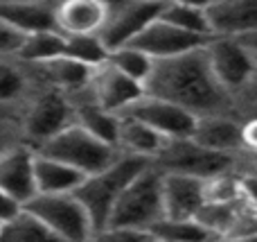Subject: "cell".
<instances>
[{
  "instance_id": "cell-1",
  "label": "cell",
  "mask_w": 257,
  "mask_h": 242,
  "mask_svg": "<svg viewBox=\"0 0 257 242\" xmlns=\"http://www.w3.org/2000/svg\"><path fill=\"white\" fill-rule=\"evenodd\" d=\"M203 48L172 59H163V61H154L145 82V95L165 100L194 118H239L235 98L214 79Z\"/></svg>"
},
{
  "instance_id": "cell-2",
  "label": "cell",
  "mask_w": 257,
  "mask_h": 242,
  "mask_svg": "<svg viewBox=\"0 0 257 242\" xmlns=\"http://www.w3.org/2000/svg\"><path fill=\"white\" fill-rule=\"evenodd\" d=\"M147 166H149V161L120 154L108 168H104V170L95 172L90 177H84V181L72 195L84 206L86 215L90 220V226H93V233L106 229L117 197L133 181V177L140 175Z\"/></svg>"
},
{
  "instance_id": "cell-3",
  "label": "cell",
  "mask_w": 257,
  "mask_h": 242,
  "mask_svg": "<svg viewBox=\"0 0 257 242\" xmlns=\"http://www.w3.org/2000/svg\"><path fill=\"white\" fill-rule=\"evenodd\" d=\"M34 152L41 156L54 158L59 163H66L84 177L104 170L120 156V152L113 145L99 140L97 136H93L75 122L61 129L50 140H45L43 145H39Z\"/></svg>"
},
{
  "instance_id": "cell-4",
  "label": "cell",
  "mask_w": 257,
  "mask_h": 242,
  "mask_svg": "<svg viewBox=\"0 0 257 242\" xmlns=\"http://www.w3.org/2000/svg\"><path fill=\"white\" fill-rule=\"evenodd\" d=\"M160 179V170H156L151 163L138 177H133V181L117 197L106 226L149 231L156 222L163 220Z\"/></svg>"
},
{
  "instance_id": "cell-5",
  "label": "cell",
  "mask_w": 257,
  "mask_h": 242,
  "mask_svg": "<svg viewBox=\"0 0 257 242\" xmlns=\"http://www.w3.org/2000/svg\"><path fill=\"white\" fill-rule=\"evenodd\" d=\"M239 158L241 156L210 152V149L196 145L192 138H174L165 143V147L151 161V166L163 175H185L208 181L212 177L237 172Z\"/></svg>"
},
{
  "instance_id": "cell-6",
  "label": "cell",
  "mask_w": 257,
  "mask_h": 242,
  "mask_svg": "<svg viewBox=\"0 0 257 242\" xmlns=\"http://www.w3.org/2000/svg\"><path fill=\"white\" fill-rule=\"evenodd\" d=\"M21 122H23L25 145L36 149L45 140L57 136L61 129H66L68 125H72L70 100L61 91H54L39 84V89L23 104Z\"/></svg>"
},
{
  "instance_id": "cell-7",
  "label": "cell",
  "mask_w": 257,
  "mask_h": 242,
  "mask_svg": "<svg viewBox=\"0 0 257 242\" xmlns=\"http://www.w3.org/2000/svg\"><path fill=\"white\" fill-rule=\"evenodd\" d=\"M23 208L63 242H90L93 238L90 220L75 195H34Z\"/></svg>"
},
{
  "instance_id": "cell-8",
  "label": "cell",
  "mask_w": 257,
  "mask_h": 242,
  "mask_svg": "<svg viewBox=\"0 0 257 242\" xmlns=\"http://www.w3.org/2000/svg\"><path fill=\"white\" fill-rule=\"evenodd\" d=\"M163 3L149 0H117L106 3V18L99 30V41L108 52L128 45L149 23L160 16Z\"/></svg>"
},
{
  "instance_id": "cell-9",
  "label": "cell",
  "mask_w": 257,
  "mask_h": 242,
  "mask_svg": "<svg viewBox=\"0 0 257 242\" xmlns=\"http://www.w3.org/2000/svg\"><path fill=\"white\" fill-rule=\"evenodd\" d=\"M203 50L214 79L237 102V95L241 93L257 66L255 57L244 48L239 39H226V36H210Z\"/></svg>"
},
{
  "instance_id": "cell-10",
  "label": "cell",
  "mask_w": 257,
  "mask_h": 242,
  "mask_svg": "<svg viewBox=\"0 0 257 242\" xmlns=\"http://www.w3.org/2000/svg\"><path fill=\"white\" fill-rule=\"evenodd\" d=\"M84 93L99 109L113 113V116H120L136 100H140L145 95V89L140 84H136L133 79H128L126 75H122L106 59L104 63H99V66H95L90 70V77L84 86Z\"/></svg>"
},
{
  "instance_id": "cell-11",
  "label": "cell",
  "mask_w": 257,
  "mask_h": 242,
  "mask_svg": "<svg viewBox=\"0 0 257 242\" xmlns=\"http://www.w3.org/2000/svg\"><path fill=\"white\" fill-rule=\"evenodd\" d=\"M120 116H128L133 120L142 122V125H147L149 129H154L156 134H160L167 140L190 138L196 122V118L185 113L183 109L174 107V104L165 102V100L151 98V95H142Z\"/></svg>"
},
{
  "instance_id": "cell-12",
  "label": "cell",
  "mask_w": 257,
  "mask_h": 242,
  "mask_svg": "<svg viewBox=\"0 0 257 242\" xmlns=\"http://www.w3.org/2000/svg\"><path fill=\"white\" fill-rule=\"evenodd\" d=\"M205 43H208V39H203V36L187 34V32H183V30H178V27L156 18V21L149 23L128 45L140 50V52H145L147 57H151L154 61H163V59H172V57H178V54L199 50V48H203Z\"/></svg>"
},
{
  "instance_id": "cell-13",
  "label": "cell",
  "mask_w": 257,
  "mask_h": 242,
  "mask_svg": "<svg viewBox=\"0 0 257 242\" xmlns=\"http://www.w3.org/2000/svg\"><path fill=\"white\" fill-rule=\"evenodd\" d=\"M203 7L210 36L244 39L257 32V0H217Z\"/></svg>"
},
{
  "instance_id": "cell-14",
  "label": "cell",
  "mask_w": 257,
  "mask_h": 242,
  "mask_svg": "<svg viewBox=\"0 0 257 242\" xmlns=\"http://www.w3.org/2000/svg\"><path fill=\"white\" fill-rule=\"evenodd\" d=\"M0 190L25 206L36 195L34 188V149L21 143L0 154Z\"/></svg>"
},
{
  "instance_id": "cell-15",
  "label": "cell",
  "mask_w": 257,
  "mask_h": 242,
  "mask_svg": "<svg viewBox=\"0 0 257 242\" xmlns=\"http://www.w3.org/2000/svg\"><path fill=\"white\" fill-rule=\"evenodd\" d=\"M106 18L104 0H66L54 5V30L63 39L97 36Z\"/></svg>"
},
{
  "instance_id": "cell-16",
  "label": "cell",
  "mask_w": 257,
  "mask_h": 242,
  "mask_svg": "<svg viewBox=\"0 0 257 242\" xmlns=\"http://www.w3.org/2000/svg\"><path fill=\"white\" fill-rule=\"evenodd\" d=\"M160 197H163V217L194 220L203 206V181L185 175H163Z\"/></svg>"
},
{
  "instance_id": "cell-17",
  "label": "cell",
  "mask_w": 257,
  "mask_h": 242,
  "mask_svg": "<svg viewBox=\"0 0 257 242\" xmlns=\"http://www.w3.org/2000/svg\"><path fill=\"white\" fill-rule=\"evenodd\" d=\"M239 131L241 120L235 116H205L196 118L194 129H192L190 138L196 145L210 149L217 154H230V156H239Z\"/></svg>"
},
{
  "instance_id": "cell-18",
  "label": "cell",
  "mask_w": 257,
  "mask_h": 242,
  "mask_svg": "<svg viewBox=\"0 0 257 242\" xmlns=\"http://www.w3.org/2000/svg\"><path fill=\"white\" fill-rule=\"evenodd\" d=\"M167 138L156 134L147 125L133 120L128 116H117V129H115V149L126 156H136L142 161H154L165 147Z\"/></svg>"
},
{
  "instance_id": "cell-19",
  "label": "cell",
  "mask_w": 257,
  "mask_h": 242,
  "mask_svg": "<svg viewBox=\"0 0 257 242\" xmlns=\"http://www.w3.org/2000/svg\"><path fill=\"white\" fill-rule=\"evenodd\" d=\"M30 68L39 84L48 86V89H54V91H61V93H66V95L84 89L90 77V70H93V68L84 66V63L66 57V54L54 57L43 63H36V66H30Z\"/></svg>"
},
{
  "instance_id": "cell-20",
  "label": "cell",
  "mask_w": 257,
  "mask_h": 242,
  "mask_svg": "<svg viewBox=\"0 0 257 242\" xmlns=\"http://www.w3.org/2000/svg\"><path fill=\"white\" fill-rule=\"evenodd\" d=\"M54 5L57 3H0V23L23 36L54 30Z\"/></svg>"
},
{
  "instance_id": "cell-21",
  "label": "cell",
  "mask_w": 257,
  "mask_h": 242,
  "mask_svg": "<svg viewBox=\"0 0 257 242\" xmlns=\"http://www.w3.org/2000/svg\"><path fill=\"white\" fill-rule=\"evenodd\" d=\"M39 89L34 72L16 57H0V104L23 107L30 95Z\"/></svg>"
},
{
  "instance_id": "cell-22",
  "label": "cell",
  "mask_w": 257,
  "mask_h": 242,
  "mask_svg": "<svg viewBox=\"0 0 257 242\" xmlns=\"http://www.w3.org/2000/svg\"><path fill=\"white\" fill-rule=\"evenodd\" d=\"M72 109V122L79 127H84L86 131H90L93 136H97L99 140L113 145L115 147V129H117V116L99 109L88 95L81 91L68 95Z\"/></svg>"
},
{
  "instance_id": "cell-23",
  "label": "cell",
  "mask_w": 257,
  "mask_h": 242,
  "mask_svg": "<svg viewBox=\"0 0 257 242\" xmlns=\"http://www.w3.org/2000/svg\"><path fill=\"white\" fill-rule=\"evenodd\" d=\"M84 175L72 170L66 163H59L54 158L41 156L34 152V188L36 195H72Z\"/></svg>"
},
{
  "instance_id": "cell-24",
  "label": "cell",
  "mask_w": 257,
  "mask_h": 242,
  "mask_svg": "<svg viewBox=\"0 0 257 242\" xmlns=\"http://www.w3.org/2000/svg\"><path fill=\"white\" fill-rule=\"evenodd\" d=\"M63 50H66V39L57 30H43L23 36L14 57L27 66H36V63L50 61L54 57H61Z\"/></svg>"
},
{
  "instance_id": "cell-25",
  "label": "cell",
  "mask_w": 257,
  "mask_h": 242,
  "mask_svg": "<svg viewBox=\"0 0 257 242\" xmlns=\"http://www.w3.org/2000/svg\"><path fill=\"white\" fill-rule=\"evenodd\" d=\"M160 21L169 23V25L178 27V30L187 32L194 36H203L210 39V27L208 18H205V7L203 3H163L160 9Z\"/></svg>"
},
{
  "instance_id": "cell-26",
  "label": "cell",
  "mask_w": 257,
  "mask_h": 242,
  "mask_svg": "<svg viewBox=\"0 0 257 242\" xmlns=\"http://www.w3.org/2000/svg\"><path fill=\"white\" fill-rule=\"evenodd\" d=\"M0 242H63L25 208L0 224Z\"/></svg>"
},
{
  "instance_id": "cell-27",
  "label": "cell",
  "mask_w": 257,
  "mask_h": 242,
  "mask_svg": "<svg viewBox=\"0 0 257 242\" xmlns=\"http://www.w3.org/2000/svg\"><path fill=\"white\" fill-rule=\"evenodd\" d=\"M154 240L158 242H208L217 240L203 229L196 220H167L163 217L149 229Z\"/></svg>"
},
{
  "instance_id": "cell-28",
  "label": "cell",
  "mask_w": 257,
  "mask_h": 242,
  "mask_svg": "<svg viewBox=\"0 0 257 242\" xmlns=\"http://www.w3.org/2000/svg\"><path fill=\"white\" fill-rule=\"evenodd\" d=\"M108 61L122 72L128 79H133L136 84H140L145 89V82L151 72V66H154V59L147 57L145 52L131 48V45H124V48H117L113 52H108Z\"/></svg>"
},
{
  "instance_id": "cell-29",
  "label": "cell",
  "mask_w": 257,
  "mask_h": 242,
  "mask_svg": "<svg viewBox=\"0 0 257 242\" xmlns=\"http://www.w3.org/2000/svg\"><path fill=\"white\" fill-rule=\"evenodd\" d=\"M63 54L75 61L84 63L88 68H95L108 59V50L99 41V36H77V39H66V50Z\"/></svg>"
},
{
  "instance_id": "cell-30",
  "label": "cell",
  "mask_w": 257,
  "mask_h": 242,
  "mask_svg": "<svg viewBox=\"0 0 257 242\" xmlns=\"http://www.w3.org/2000/svg\"><path fill=\"white\" fill-rule=\"evenodd\" d=\"M241 195L239 190V175H219L212 179L203 181V204H226L235 202Z\"/></svg>"
},
{
  "instance_id": "cell-31",
  "label": "cell",
  "mask_w": 257,
  "mask_h": 242,
  "mask_svg": "<svg viewBox=\"0 0 257 242\" xmlns=\"http://www.w3.org/2000/svg\"><path fill=\"white\" fill-rule=\"evenodd\" d=\"M21 111L23 107H3L0 104V154L25 143Z\"/></svg>"
},
{
  "instance_id": "cell-32",
  "label": "cell",
  "mask_w": 257,
  "mask_h": 242,
  "mask_svg": "<svg viewBox=\"0 0 257 242\" xmlns=\"http://www.w3.org/2000/svg\"><path fill=\"white\" fill-rule=\"evenodd\" d=\"M90 242H154V235L142 229H122V226H106L93 233Z\"/></svg>"
},
{
  "instance_id": "cell-33",
  "label": "cell",
  "mask_w": 257,
  "mask_h": 242,
  "mask_svg": "<svg viewBox=\"0 0 257 242\" xmlns=\"http://www.w3.org/2000/svg\"><path fill=\"white\" fill-rule=\"evenodd\" d=\"M239 156L257 158V113L241 116V131H239Z\"/></svg>"
},
{
  "instance_id": "cell-34",
  "label": "cell",
  "mask_w": 257,
  "mask_h": 242,
  "mask_svg": "<svg viewBox=\"0 0 257 242\" xmlns=\"http://www.w3.org/2000/svg\"><path fill=\"white\" fill-rule=\"evenodd\" d=\"M237 111H239V120L246 113H257V66L241 93L237 95Z\"/></svg>"
},
{
  "instance_id": "cell-35",
  "label": "cell",
  "mask_w": 257,
  "mask_h": 242,
  "mask_svg": "<svg viewBox=\"0 0 257 242\" xmlns=\"http://www.w3.org/2000/svg\"><path fill=\"white\" fill-rule=\"evenodd\" d=\"M21 41H23V34H18L16 30L0 23V57H14Z\"/></svg>"
},
{
  "instance_id": "cell-36",
  "label": "cell",
  "mask_w": 257,
  "mask_h": 242,
  "mask_svg": "<svg viewBox=\"0 0 257 242\" xmlns=\"http://www.w3.org/2000/svg\"><path fill=\"white\" fill-rule=\"evenodd\" d=\"M239 190L246 202L257 206V175H239Z\"/></svg>"
},
{
  "instance_id": "cell-37",
  "label": "cell",
  "mask_w": 257,
  "mask_h": 242,
  "mask_svg": "<svg viewBox=\"0 0 257 242\" xmlns=\"http://www.w3.org/2000/svg\"><path fill=\"white\" fill-rule=\"evenodd\" d=\"M21 208H23L21 204H16L12 197H9V195H5L3 190H0V224H3V222H7V220H12V217L16 215Z\"/></svg>"
},
{
  "instance_id": "cell-38",
  "label": "cell",
  "mask_w": 257,
  "mask_h": 242,
  "mask_svg": "<svg viewBox=\"0 0 257 242\" xmlns=\"http://www.w3.org/2000/svg\"><path fill=\"white\" fill-rule=\"evenodd\" d=\"M237 175H257V158H239V168H237Z\"/></svg>"
},
{
  "instance_id": "cell-39",
  "label": "cell",
  "mask_w": 257,
  "mask_h": 242,
  "mask_svg": "<svg viewBox=\"0 0 257 242\" xmlns=\"http://www.w3.org/2000/svg\"><path fill=\"white\" fill-rule=\"evenodd\" d=\"M241 43H244V48L248 50L250 54L255 57V61H257V32L255 34H248V36H244V39H239Z\"/></svg>"
},
{
  "instance_id": "cell-40",
  "label": "cell",
  "mask_w": 257,
  "mask_h": 242,
  "mask_svg": "<svg viewBox=\"0 0 257 242\" xmlns=\"http://www.w3.org/2000/svg\"><path fill=\"white\" fill-rule=\"evenodd\" d=\"M228 242H257V233H250V235H241V238H232Z\"/></svg>"
},
{
  "instance_id": "cell-41",
  "label": "cell",
  "mask_w": 257,
  "mask_h": 242,
  "mask_svg": "<svg viewBox=\"0 0 257 242\" xmlns=\"http://www.w3.org/2000/svg\"><path fill=\"white\" fill-rule=\"evenodd\" d=\"M208 242H221V240H208Z\"/></svg>"
},
{
  "instance_id": "cell-42",
  "label": "cell",
  "mask_w": 257,
  "mask_h": 242,
  "mask_svg": "<svg viewBox=\"0 0 257 242\" xmlns=\"http://www.w3.org/2000/svg\"><path fill=\"white\" fill-rule=\"evenodd\" d=\"M154 242H158V240H154Z\"/></svg>"
}]
</instances>
